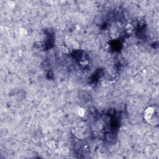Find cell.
I'll list each match as a JSON object with an SVG mask.
<instances>
[{
	"label": "cell",
	"mask_w": 159,
	"mask_h": 159,
	"mask_svg": "<svg viewBox=\"0 0 159 159\" xmlns=\"http://www.w3.org/2000/svg\"><path fill=\"white\" fill-rule=\"evenodd\" d=\"M144 117L148 123L152 125H157L158 122L157 110L153 107H148L145 111Z\"/></svg>",
	"instance_id": "6da1fadb"
}]
</instances>
